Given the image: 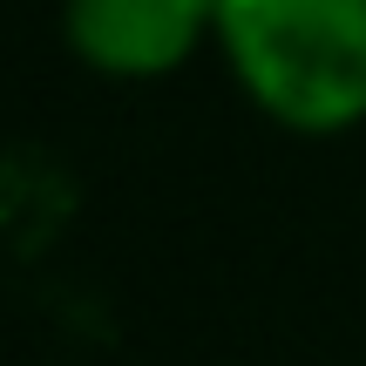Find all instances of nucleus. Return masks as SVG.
Returning <instances> with one entry per match:
<instances>
[{
    "mask_svg": "<svg viewBox=\"0 0 366 366\" xmlns=\"http://www.w3.org/2000/svg\"><path fill=\"white\" fill-rule=\"evenodd\" d=\"M68 48L116 81H157L217 41V0H61Z\"/></svg>",
    "mask_w": 366,
    "mask_h": 366,
    "instance_id": "obj_2",
    "label": "nucleus"
},
{
    "mask_svg": "<svg viewBox=\"0 0 366 366\" xmlns=\"http://www.w3.org/2000/svg\"><path fill=\"white\" fill-rule=\"evenodd\" d=\"M217 48L237 89L299 136L366 116V0H217Z\"/></svg>",
    "mask_w": 366,
    "mask_h": 366,
    "instance_id": "obj_1",
    "label": "nucleus"
}]
</instances>
